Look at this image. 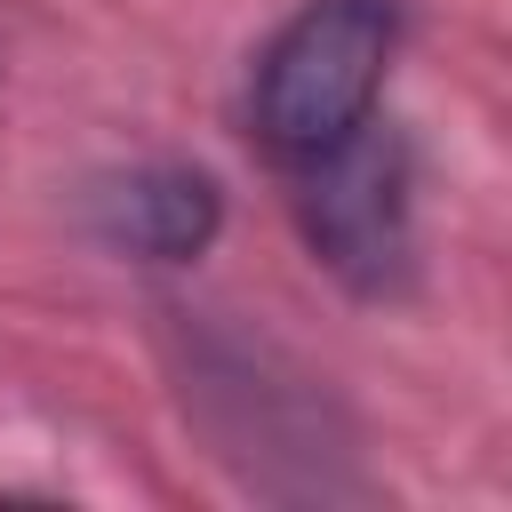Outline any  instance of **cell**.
<instances>
[{
  "label": "cell",
  "instance_id": "cell-3",
  "mask_svg": "<svg viewBox=\"0 0 512 512\" xmlns=\"http://www.w3.org/2000/svg\"><path fill=\"white\" fill-rule=\"evenodd\" d=\"M224 224V192L208 168H176V160H152V168H128L96 192V232L104 248L120 256H144V264H192Z\"/></svg>",
  "mask_w": 512,
  "mask_h": 512
},
{
  "label": "cell",
  "instance_id": "cell-2",
  "mask_svg": "<svg viewBox=\"0 0 512 512\" xmlns=\"http://www.w3.org/2000/svg\"><path fill=\"white\" fill-rule=\"evenodd\" d=\"M296 216L336 280L392 288L408 272V152L360 120L328 152L296 160Z\"/></svg>",
  "mask_w": 512,
  "mask_h": 512
},
{
  "label": "cell",
  "instance_id": "cell-1",
  "mask_svg": "<svg viewBox=\"0 0 512 512\" xmlns=\"http://www.w3.org/2000/svg\"><path fill=\"white\" fill-rule=\"evenodd\" d=\"M392 8L384 0H304L256 56L248 128L272 160H312L376 112L392 64Z\"/></svg>",
  "mask_w": 512,
  "mask_h": 512
}]
</instances>
